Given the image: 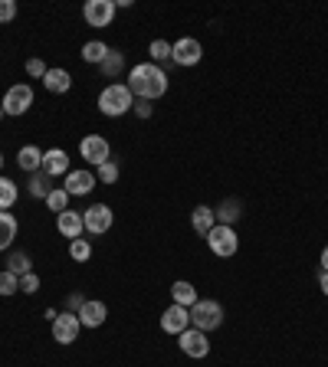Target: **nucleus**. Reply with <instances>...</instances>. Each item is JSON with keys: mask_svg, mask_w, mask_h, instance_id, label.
Instances as JSON below:
<instances>
[{"mask_svg": "<svg viewBox=\"0 0 328 367\" xmlns=\"http://www.w3.org/2000/svg\"><path fill=\"white\" fill-rule=\"evenodd\" d=\"M135 109V95L129 92V86H121V82H112V86H105L99 92V111L109 115V119H119L125 111Z\"/></svg>", "mask_w": 328, "mask_h": 367, "instance_id": "nucleus-2", "label": "nucleus"}, {"mask_svg": "<svg viewBox=\"0 0 328 367\" xmlns=\"http://www.w3.org/2000/svg\"><path fill=\"white\" fill-rule=\"evenodd\" d=\"M95 177L102 180V184H115V180H119V164H115V161H105L102 168H99V174H95Z\"/></svg>", "mask_w": 328, "mask_h": 367, "instance_id": "nucleus-32", "label": "nucleus"}, {"mask_svg": "<svg viewBox=\"0 0 328 367\" xmlns=\"http://www.w3.org/2000/svg\"><path fill=\"white\" fill-rule=\"evenodd\" d=\"M7 273H13V275H26V273H33L30 269V256L26 253H10V259H7Z\"/></svg>", "mask_w": 328, "mask_h": 367, "instance_id": "nucleus-27", "label": "nucleus"}, {"mask_svg": "<svg viewBox=\"0 0 328 367\" xmlns=\"http://www.w3.org/2000/svg\"><path fill=\"white\" fill-rule=\"evenodd\" d=\"M129 92L135 95V99H145V102H155V99H161L164 92H168V86H171V79H168V72H164L161 66H155V62H138V66L129 72Z\"/></svg>", "mask_w": 328, "mask_h": 367, "instance_id": "nucleus-1", "label": "nucleus"}, {"mask_svg": "<svg viewBox=\"0 0 328 367\" xmlns=\"http://www.w3.org/2000/svg\"><path fill=\"white\" fill-rule=\"evenodd\" d=\"M214 214H217V223H224V226H234V223L243 217V204L236 200V197H230V200H224V204L217 207Z\"/></svg>", "mask_w": 328, "mask_h": 367, "instance_id": "nucleus-22", "label": "nucleus"}, {"mask_svg": "<svg viewBox=\"0 0 328 367\" xmlns=\"http://www.w3.org/2000/svg\"><path fill=\"white\" fill-rule=\"evenodd\" d=\"M207 246H210V253H214V256L230 259V256H236V249H240V236H236L234 226L217 223L214 230L207 233Z\"/></svg>", "mask_w": 328, "mask_h": 367, "instance_id": "nucleus-4", "label": "nucleus"}, {"mask_svg": "<svg viewBox=\"0 0 328 367\" xmlns=\"http://www.w3.org/2000/svg\"><path fill=\"white\" fill-rule=\"evenodd\" d=\"M95 174H89L86 168H82V171H70L66 174V184H62V190H66V194L70 197H86V194H92L95 190Z\"/></svg>", "mask_w": 328, "mask_h": 367, "instance_id": "nucleus-13", "label": "nucleus"}, {"mask_svg": "<svg viewBox=\"0 0 328 367\" xmlns=\"http://www.w3.org/2000/svg\"><path fill=\"white\" fill-rule=\"evenodd\" d=\"M190 226H194L200 236H207V233L217 226V214L210 210V207H204V204L194 207V214H190Z\"/></svg>", "mask_w": 328, "mask_h": 367, "instance_id": "nucleus-18", "label": "nucleus"}, {"mask_svg": "<svg viewBox=\"0 0 328 367\" xmlns=\"http://www.w3.org/2000/svg\"><path fill=\"white\" fill-rule=\"evenodd\" d=\"M17 230H20V223H17V217L10 214V210H0V253L17 239Z\"/></svg>", "mask_w": 328, "mask_h": 367, "instance_id": "nucleus-20", "label": "nucleus"}, {"mask_svg": "<svg viewBox=\"0 0 328 367\" xmlns=\"http://www.w3.org/2000/svg\"><path fill=\"white\" fill-rule=\"evenodd\" d=\"M109 46L102 43V40H89L86 46H82V62H92V66H102V60L109 56Z\"/></svg>", "mask_w": 328, "mask_h": 367, "instance_id": "nucleus-24", "label": "nucleus"}, {"mask_svg": "<svg viewBox=\"0 0 328 367\" xmlns=\"http://www.w3.org/2000/svg\"><path fill=\"white\" fill-rule=\"evenodd\" d=\"M171 299H174V305H181V308H194V305H197V289H194L190 282L177 279V282L171 285Z\"/></svg>", "mask_w": 328, "mask_h": 367, "instance_id": "nucleus-19", "label": "nucleus"}, {"mask_svg": "<svg viewBox=\"0 0 328 367\" xmlns=\"http://www.w3.org/2000/svg\"><path fill=\"white\" fill-rule=\"evenodd\" d=\"M99 69H102V76L115 79V76L121 72V69H125V56H121L119 50H112V53H109V56L102 60V66H99Z\"/></svg>", "mask_w": 328, "mask_h": 367, "instance_id": "nucleus-26", "label": "nucleus"}, {"mask_svg": "<svg viewBox=\"0 0 328 367\" xmlns=\"http://www.w3.org/2000/svg\"><path fill=\"white\" fill-rule=\"evenodd\" d=\"M4 115H13V119H20V115H26V111L36 105V95L33 89L26 86V82H17V86H10L7 95H4Z\"/></svg>", "mask_w": 328, "mask_h": 367, "instance_id": "nucleus-5", "label": "nucleus"}, {"mask_svg": "<svg viewBox=\"0 0 328 367\" xmlns=\"http://www.w3.org/2000/svg\"><path fill=\"white\" fill-rule=\"evenodd\" d=\"M70 256H72V263H89V259H92V246L79 236V239H72L70 243Z\"/></svg>", "mask_w": 328, "mask_h": 367, "instance_id": "nucleus-29", "label": "nucleus"}, {"mask_svg": "<svg viewBox=\"0 0 328 367\" xmlns=\"http://www.w3.org/2000/svg\"><path fill=\"white\" fill-rule=\"evenodd\" d=\"M43 204L50 207V210H53V214H56V217H60L62 210H66V204H70V194H66V190H62V187H56V190H53V194L43 200Z\"/></svg>", "mask_w": 328, "mask_h": 367, "instance_id": "nucleus-30", "label": "nucleus"}, {"mask_svg": "<svg viewBox=\"0 0 328 367\" xmlns=\"http://www.w3.org/2000/svg\"><path fill=\"white\" fill-rule=\"evenodd\" d=\"M17 164H20V171H26V174L43 171V151L36 145H23L17 151Z\"/></svg>", "mask_w": 328, "mask_h": 367, "instance_id": "nucleus-17", "label": "nucleus"}, {"mask_svg": "<svg viewBox=\"0 0 328 367\" xmlns=\"http://www.w3.org/2000/svg\"><path fill=\"white\" fill-rule=\"evenodd\" d=\"M0 119H4V105H0Z\"/></svg>", "mask_w": 328, "mask_h": 367, "instance_id": "nucleus-40", "label": "nucleus"}, {"mask_svg": "<svg viewBox=\"0 0 328 367\" xmlns=\"http://www.w3.org/2000/svg\"><path fill=\"white\" fill-rule=\"evenodd\" d=\"M0 168H4V154H0Z\"/></svg>", "mask_w": 328, "mask_h": 367, "instance_id": "nucleus-41", "label": "nucleus"}, {"mask_svg": "<svg viewBox=\"0 0 328 367\" xmlns=\"http://www.w3.org/2000/svg\"><path fill=\"white\" fill-rule=\"evenodd\" d=\"M79 332H82V324H79V315H72V312H60L56 322H53V341L60 344H72L79 338Z\"/></svg>", "mask_w": 328, "mask_h": 367, "instance_id": "nucleus-11", "label": "nucleus"}, {"mask_svg": "<svg viewBox=\"0 0 328 367\" xmlns=\"http://www.w3.org/2000/svg\"><path fill=\"white\" fill-rule=\"evenodd\" d=\"M56 230H60V236L70 239V243H72V239H79L82 233H86L82 214H76V210H62V214L56 217Z\"/></svg>", "mask_w": 328, "mask_h": 367, "instance_id": "nucleus-16", "label": "nucleus"}, {"mask_svg": "<svg viewBox=\"0 0 328 367\" xmlns=\"http://www.w3.org/2000/svg\"><path fill=\"white\" fill-rule=\"evenodd\" d=\"M200 60H204V46H200L197 40L184 36V40H177V43H171V62L174 66H197Z\"/></svg>", "mask_w": 328, "mask_h": 367, "instance_id": "nucleus-10", "label": "nucleus"}, {"mask_svg": "<svg viewBox=\"0 0 328 367\" xmlns=\"http://www.w3.org/2000/svg\"><path fill=\"white\" fill-rule=\"evenodd\" d=\"M224 324V305L214 299H197V305L190 308V328L200 332H214Z\"/></svg>", "mask_w": 328, "mask_h": 367, "instance_id": "nucleus-3", "label": "nucleus"}, {"mask_svg": "<svg viewBox=\"0 0 328 367\" xmlns=\"http://www.w3.org/2000/svg\"><path fill=\"white\" fill-rule=\"evenodd\" d=\"M319 285H322V295H328V273H319Z\"/></svg>", "mask_w": 328, "mask_h": 367, "instance_id": "nucleus-38", "label": "nucleus"}, {"mask_svg": "<svg viewBox=\"0 0 328 367\" xmlns=\"http://www.w3.org/2000/svg\"><path fill=\"white\" fill-rule=\"evenodd\" d=\"M20 292V275H13V273H7V269H4V273H0V295H17Z\"/></svg>", "mask_w": 328, "mask_h": 367, "instance_id": "nucleus-31", "label": "nucleus"}, {"mask_svg": "<svg viewBox=\"0 0 328 367\" xmlns=\"http://www.w3.org/2000/svg\"><path fill=\"white\" fill-rule=\"evenodd\" d=\"M72 168H70V154L62 148H53V151H43V174H50L53 180L56 177H66Z\"/></svg>", "mask_w": 328, "mask_h": 367, "instance_id": "nucleus-15", "label": "nucleus"}, {"mask_svg": "<svg viewBox=\"0 0 328 367\" xmlns=\"http://www.w3.org/2000/svg\"><path fill=\"white\" fill-rule=\"evenodd\" d=\"M161 328L164 334H181L190 328V308H181V305H168L161 315Z\"/></svg>", "mask_w": 328, "mask_h": 367, "instance_id": "nucleus-12", "label": "nucleus"}, {"mask_svg": "<svg viewBox=\"0 0 328 367\" xmlns=\"http://www.w3.org/2000/svg\"><path fill=\"white\" fill-rule=\"evenodd\" d=\"M322 273H328V243H325V249H322Z\"/></svg>", "mask_w": 328, "mask_h": 367, "instance_id": "nucleus-39", "label": "nucleus"}, {"mask_svg": "<svg viewBox=\"0 0 328 367\" xmlns=\"http://www.w3.org/2000/svg\"><path fill=\"white\" fill-rule=\"evenodd\" d=\"M17 197H20L17 184L10 177H0V210H10V207L17 204Z\"/></svg>", "mask_w": 328, "mask_h": 367, "instance_id": "nucleus-25", "label": "nucleus"}, {"mask_svg": "<svg viewBox=\"0 0 328 367\" xmlns=\"http://www.w3.org/2000/svg\"><path fill=\"white\" fill-rule=\"evenodd\" d=\"M53 190H56V184H53L50 174H43V171L30 174V197H36V200H46Z\"/></svg>", "mask_w": 328, "mask_h": 367, "instance_id": "nucleus-23", "label": "nucleus"}, {"mask_svg": "<svg viewBox=\"0 0 328 367\" xmlns=\"http://www.w3.org/2000/svg\"><path fill=\"white\" fill-rule=\"evenodd\" d=\"M79 154H82L86 164H92V168H102L105 161H112V148H109V141H105L102 135L82 138V141H79Z\"/></svg>", "mask_w": 328, "mask_h": 367, "instance_id": "nucleus-7", "label": "nucleus"}, {"mask_svg": "<svg viewBox=\"0 0 328 367\" xmlns=\"http://www.w3.org/2000/svg\"><path fill=\"white\" fill-rule=\"evenodd\" d=\"M43 86L50 89L53 95H62V92H70V89H72V76L66 72V69H50L46 79H43Z\"/></svg>", "mask_w": 328, "mask_h": 367, "instance_id": "nucleus-21", "label": "nucleus"}, {"mask_svg": "<svg viewBox=\"0 0 328 367\" xmlns=\"http://www.w3.org/2000/svg\"><path fill=\"white\" fill-rule=\"evenodd\" d=\"M66 305H70V308H66V312H72V315H76L79 308L86 305V299H82V295H79V292H72V295H70V302H66Z\"/></svg>", "mask_w": 328, "mask_h": 367, "instance_id": "nucleus-37", "label": "nucleus"}, {"mask_svg": "<svg viewBox=\"0 0 328 367\" xmlns=\"http://www.w3.org/2000/svg\"><path fill=\"white\" fill-rule=\"evenodd\" d=\"M17 17V0H0V23H10Z\"/></svg>", "mask_w": 328, "mask_h": 367, "instance_id": "nucleus-35", "label": "nucleus"}, {"mask_svg": "<svg viewBox=\"0 0 328 367\" xmlns=\"http://www.w3.org/2000/svg\"><path fill=\"white\" fill-rule=\"evenodd\" d=\"M20 292H26V295H36V292H40V275H36V273L20 275Z\"/></svg>", "mask_w": 328, "mask_h": 367, "instance_id": "nucleus-33", "label": "nucleus"}, {"mask_svg": "<svg viewBox=\"0 0 328 367\" xmlns=\"http://www.w3.org/2000/svg\"><path fill=\"white\" fill-rule=\"evenodd\" d=\"M115 13H119L115 0H86V7H82V17H86V23L95 26V30H105V26H112Z\"/></svg>", "mask_w": 328, "mask_h": 367, "instance_id": "nucleus-6", "label": "nucleus"}, {"mask_svg": "<svg viewBox=\"0 0 328 367\" xmlns=\"http://www.w3.org/2000/svg\"><path fill=\"white\" fill-rule=\"evenodd\" d=\"M151 102H145V99H138V102H135V115H138V119H151Z\"/></svg>", "mask_w": 328, "mask_h": 367, "instance_id": "nucleus-36", "label": "nucleus"}, {"mask_svg": "<svg viewBox=\"0 0 328 367\" xmlns=\"http://www.w3.org/2000/svg\"><path fill=\"white\" fill-rule=\"evenodd\" d=\"M82 223H86V233H92V236H102V233L112 230V223H115L112 207H109V204H92L86 214H82Z\"/></svg>", "mask_w": 328, "mask_h": 367, "instance_id": "nucleus-8", "label": "nucleus"}, {"mask_svg": "<svg viewBox=\"0 0 328 367\" xmlns=\"http://www.w3.org/2000/svg\"><path fill=\"white\" fill-rule=\"evenodd\" d=\"M148 56H151V62H168L171 60V43L168 40H151V46H148Z\"/></svg>", "mask_w": 328, "mask_h": 367, "instance_id": "nucleus-28", "label": "nucleus"}, {"mask_svg": "<svg viewBox=\"0 0 328 367\" xmlns=\"http://www.w3.org/2000/svg\"><path fill=\"white\" fill-rule=\"evenodd\" d=\"M177 344H181V351L187 354V358L200 361L210 354V341H207V332H200V328H187V332L177 334Z\"/></svg>", "mask_w": 328, "mask_h": 367, "instance_id": "nucleus-9", "label": "nucleus"}, {"mask_svg": "<svg viewBox=\"0 0 328 367\" xmlns=\"http://www.w3.org/2000/svg\"><path fill=\"white\" fill-rule=\"evenodd\" d=\"M46 62L43 60H26V76H33V79H46Z\"/></svg>", "mask_w": 328, "mask_h": 367, "instance_id": "nucleus-34", "label": "nucleus"}, {"mask_svg": "<svg viewBox=\"0 0 328 367\" xmlns=\"http://www.w3.org/2000/svg\"><path fill=\"white\" fill-rule=\"evenodd\" d=\"M76 315H79V324H82V328H102L105 318H109V308L99 299H86V305L79 308Z\"/></svg>", "mask_w": 328, "mask_h": 367, "instance_id": "nucleus-14", "label": "nucleus"}]
</instances>
